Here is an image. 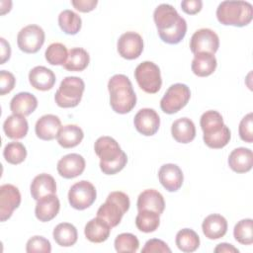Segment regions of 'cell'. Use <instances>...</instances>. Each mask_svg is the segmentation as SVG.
Segmentation results:
<instances>
[{
	"label": "cell",
	"mask_w": 253,
	"mask_h": 253,
	"mask_svg": "<svg viewBox=\"0 0 253 253\" xmlns=\"http://www.w3.org/2000/svg\"><path fill=\"white\" fill-rule=\"evenodd\" d=\"M16 79L15 76L6 70L0 71V94L5 95L10 93L15 87Z\"/></svg>",
	"instance_id": "cell-44"
},
{
	"label": "cell",
	"mask_w": 253,
	"mask_h": 253,
	"mask_svg": "<svg viewBox=\"0 0 253 253\" xmlns=\"http://www.w3.org/2000/svg\"><path fill=\"white\" fill-rule=\"evenodd\" d=\"M26 251L28 253H50L51 245L46 238L36 235L28 240L26 245Z\"/></svg>",
	"instance_id": "cell-41"
},
{
	"label": "cell",
	"mask_w": 253,
	"mask_h": 253,
	"mask_svg": "<svg viewBox=\"0 0 253 253\" xmlns=\"http://www.w3.org/2000/svg\"><path fill=\"white\" fill-rule=\"evenodd\" d=\"M231 133L229 128L224 125V126L217 132L211 134H204L203 139L207 146L213 149H219L224 147L230 140Z\"/></svg>",
	"instance_id": "cell-39"
},
{
	"label": "cell",
	"mask_w": 253,
	"mask_h": 253,
	"mask_svg": "<svg viewBox=\"0 0 253 253\" xmlns=\"http://www.w3.org/2000/svg\"><path fill=\"white\" fill-rule=\"evenodd\" d=\"M218 22L225 26L244 27L253 18V7L246 1H223L216 9Z\"/></svg>",
	"instance_id": "cell-4"
},
{
	"label": "cell",
	"mask_w": 253,
	"mask_h": 253,
	"mask_svg": "<svg viewBox=\"0 0 253 253\" xmlns=\"http://www.w3.org/2000/svg\"><path fill=\"white\" fill-rule=\"evenodd\" d=\"M111 228L112 227L105 220L97 216L86 223L84 234L90 242L102 243L109 238Z\"/></svg>",
	"instance_id": "cell-24"
},
{
	"label": "cell",
	"mask_w": 253,
	"mask_h": 253,
	"mask_svg": "<svg viewBox=\"0 0 253 253\" xmlns=\"http://www.w3.org/2000/svg\"><path fill=\"white\" fill-rule=\"evenodd\" d=\"M134 78L138 86L148 94L157 93L162 85L160 69L152 61L139 63L134 70Z\"/></svg>",
	"instance_id": "cell-7"
},
{
	"label": "cell",
	"mask_w": 253,
	"mask_h": 253,
	"mask_svg": "<svg viewBox=\"0 0 253 253\" xmlns=\"http://www.w3.org/2000/svg\"><path fill=\"white\" fill-rule=\"evenodd\" d=\"M61 128L60 119L51 114L41 117L35 126V131L37 136L42 140H52L57 137V134Z\"/></svg>",
	"instance_id": "cell-17"
},
{
	"label": "cell",
	"mask_w": 253,
	"mask_h": 253,
	"mask_svg": "<svg viewBox=\"0 0 253 253\" xmlns=\"http://www.w3.org/2000/svg\"><path fill=\"white\" fill-rule=\"evenodd\" d=\"M219 47L218 36L211 29H200L196 31L190 41V48L194 54L209 52L214 54Z\"/></svg>",
	"instance_id": "cell-11"
},
{
	"label": "cell",
	"mask_w": 253,
	"mask_h": 253,
	"mask_svg": "<svg viewBox=\"0 0 253 253\" xmlns=\"http://www.w3.org/2000/svg\"><path fill=\"white\" fill-rule=\"evenodd\" d=\"M203 2L201 0H184L181 2L182 10L189 15H195L202 10Z\"/></svg>",
	"instance_id": "cell-45"
},
{
	"label": "cell",
	"mask_w": 253,
	"mask_h": 253,
	"mask_svg": "<svg viewBox=\"0 0 253 253\" xmlns=\"http://www.w3.org/2000/svg\"><path fill=\"white\" fill-rule=\"evenodd\" d=\"M117 48L123 58L132 60L141 54L143 50V40L135 32H126L119 38Z\"/></svg>",
	"instance_id": "cell-12"
},
{
	"label": "cell",
	"mask_w": 253,
	"mask_h": 253,
	"mask_svg": "<svg viewBox=\"0 0 253 253\" xmlns=\"http://www.w3.org/2000/svg\"><path fill=\"white\" fill-rule=\"evenodd\" d=\"M3 130L9 138L21 139L27 135L29 125L24 116L13 114L5 120Z\"/></svg>",
	"instance_id": "cell-28"
},
{
	"label": "cell",
	"mask_w": 253,
	"mask_h": 253,
	"mask_svg": "<svg viewBox=\"0 0 253 253\" xmlns=\"http://www.w3.org/2000/svg\"><path fill=\"white\" fill-rule=\"evenodd\" d=\"M59 209L60 203L56 195H48L38 201L35 209V214L40 221L46 222L57 215Z\"/></svg>",
	"instance_id": "cell-18"
},
{
	"label": "cell",
	"mask_w": 253,
	"mask_h": 253,
	"mask_svg": "<svg viewBox=\"0 0 253 253\" xmlns=\"http://www.w3.org/2000/svg\"><path fill=\"white\" fill-rule=\"evenodd\" d=\"M200 125L204 134L215 133L224 126L222 116L217 111L213 110L207 111L202 115Z\"/></svg>",
	"instance_id": "cell-34"
},
{
	"label": "cell",
	"mask_w": 253,
	"mask_h": 253,
	"mask_svg": "<svg viewBox=\"0 0 253 253\" xmlns=\"http://www.w3.org/2000/svg\"><path fill=\"white\" fill-rule=\"evenodd\" d=\"M85 89L84 81L76 76L65 77L54 95V101L60 108L76 107L83 96Z\"/></svg>",
	"instance_id": "cell-6"
},
{
	"label": "cell",
	"mask_w": 253,
	"mask_h": 253,
	"mask_svg": "<svg viewBox=\"0 0 253 253\" xmlns=\"http://www.w3.org/2000/svg\"><path fill=\"white\" fill-rule=\"evenodd\" d=\"M94 150L100 158V169L106 175L117 174L126 165V154L111 136L99 137L95 141Z\"/></svg>",
	"instance_id": "cell-2"
},
{
	"label": "cell",
	"mask_w": 253,
	"mask_h": 253,
	"mask_svg": "<svg viewBox=\"0 0 253 253\" xmlns=\"http://www.w3.org/2000/svg\"><path fill=\"white\" fill-rule=\"evenodd\" d=\"M152 252H161V253H170L171 249L168 245L161 239L152 238L146 241L144 247L141 249V253H152Z\"/></svg>",
	"instance_id": "cell-43"
},
{
	"label": "cell",
	"mask_w": 253,
	"mask_h": 253,
	"mask_svg": "<svg viewBox=\"0 0 253 253\" xmlns=\"http://www.w3.org/2000/svg\"><path fill=\"white\" fill-rule=\"evenodd\" d=\"M55 242L62 247H70L74 245L78 238L76 227L68 222H61L57 224L52 232Z\"/></svg>",
	"instance_id": "cell-30"
},
{
	"label": "cell",
	"mask_w": 253,
	"mask_h": 253,
	"mask_svg": "<svg viewBox=\"0 0 253 253\" xmlns=\"http://www.w3.org/2000/svg\"><path fill=\"white\" fill-rule=\"evenodd\" d=\"M21 204L19 189L12 184H4L0 187V219L5 221L11 217L13 211Z\"/></svg>",
	"instance_id": "cell-13"
},
{
	"label": "cell",
	"mask_w": 253,
	"mask_h": 253,
	"mask_svg": "<svg viewBox=\"0 0 253 253\" xmlns=\"http://www.w3.org/2000/svg\"><path fill=\"white\" fill-rule=\"evenodd\" d=\"M44 38V32L40 26L28 25L18 33V47L26 53H36L42 46Z\"/></svg>",
	"instance_id": "cell-10"
},
{
	"label": "cell",
	"mask_w": 253,
	"mask_h": 253,
	"mask_svg": "<svg viewBox=\"0 0 253 253\" xmlns=\"http://www.w3.org/2000/svg\"><path fill=\"white\" fill-rule=\"evenodd\" d=\"M130 206L129 198L121 191H115L108 195L106 202L97 211V216L105 220L111 227L117 226Z\"/></svg>",
	"instance_id": "cell-5"
},
{
	"label": "cell",
	"mask_w": 253,
	"mask_h": 253,
	"mask_svg": "<svg viewBox=\"0 0 253 253\" xmlns=\"http://www.w3.org/2000/svg\"><path fill=\"white\" fill-rule=\"evenodd\" d=\"M55 75L45 66H36L29 73V81L32 87L39 91L50 90L55 83Z\"/></svg>",
	"instance_id": "cell-21"
},
{
	"label": "cell",
	"mask_w": 253,
	"mask_h": 253,
	"mask_svg": "<svg viewBox=\"0 0 253 253\" xmlns=\"http://www.w3.org/2000/svg\"><path fill=\"white\" fill-rule=\"evenodd\" d=\"M45 59L51 65H64L68 58L66 46L60 42H53L45 49Z\"/></svg>",
	"instance_id": "cell-38"
},
{
	"label": "cell",
	"mask_w": 253,
	"mask_h": 253,
	"mask_svg": "<svg viewBox=\"0 0 253 253\" xmlns=\"http://www.w3.org/2000/svg\"><path fill=\"white\" fill-rule=\"evenodd\" d=\"M89 62V53L84 48L73 47L68 51V58L63 67L68 71H83Z\"/></svg>",
	"instance_id": "cell-32"
},
{
	"label": "cell",
	"mask_w": 253,
	"mask_h": 253,
	"mask_svg": "<svg viewBox=\"0 0 253 253\" xmlns=\"http://www.w3.org/2000/svg\"><path fill=\"white\" fill-rule=\"evenodd\" d=\"M228 165L236 173L241 174L250 171L253 166L252 150L246 147L233 149L228 156Z\"/></svg>",
	"instance_id": "cell-20"
},
{
	"label": "cell",
	"mask_w": 253,
	"mask_h": 253,
	"mask_svg": "<svg viewBox=\"0 0 253 253\" xmlns=\"http://www.w3.org/2000/svg\"><path fill=\"white\" fill-rule=\"evenodd\" d=\"M253 220L245 218L239 220L233 229V235L237 242L243 245H250L253 243Z\"/></svg>",
	"instance_id": "cell-37"
},
{
	"label": "cell",
	"mask_w": 253,
	"mask_h": 253,
	"mask_svg": "<svg viewBox=\"0 0 253 253\" xmlns=\"http://www.w3.org/2000/svg\"><path fill=\"white\" fill-rule=\"evenodd\" d=\"M158 178L161 185L168 192L178 191L184 181V175L180 167L173 163L164 164L158 171Z\"/></svg>",
	"instance_id": "cell-16"
},
{
	"label": "cell",
	"mask_w": 253,
	"mask_h": 253,
	"mask_svg": "<svg viewBox=\"0 0 253 253\" xmlns=\"http://www.w3.org/2000/svg\"><path fill=\"white\" fill-rule=\"evenodd\" d=\"M138 211H152L159 215L164 211L165 202L163 196L154 189H147L141 192L137 198Z\"/></svg>",
	"instance_id": "cell-19"
},
{
	"label": "cell",
	"mask_w": 253,
	"mask_h": 253,
	"mask_svg": "<svg viewBox=\"0 0 253 253\" xmlns=\"http://www.w3.org/2000/svg\"><path fill=\"white\" fill-rule=\"evenodd\" d=\"M176 245L182 252L191 253L200 246V237L196 231L190 228H183L176 234Z\"/></svg>",
	"instance_id": "cell-31"
},
{
	"label": "cell",
	"mask_w": 253,
	"mask_h": 253,
	"mask_svg": "<svg viewBox=\"0 0 253 253\" xmlns=\"http://www.w3.org/2000/svg\"><path fill=\"white\" fill-rule=\"evenodd\" d=\"M238 132L240 138L248 143L253 141V114H247L240 122Z\"/></svg>",
	"instance_id": "cell-42"
},
{
	"label": "cell",
	"mask_w": 253,
	"mask_h": 253,
	"mask_svg": "<svg viewBox=\"0 0 253 253\" xmlns=\"http://www.w3.org/2000/svg\"><path fill=\"white\" fill-rule=\"evenodd\" d=\"M73 7L82 13H87L95 9L98 4L97 0H72Z\"/></svg>",
	"instance_id": "cell-46"
},
{
	"label": "cell",
	"mask_w": 253,
	"mask_h": 253,
	"mask_svg": "<svg viewBox=\"0 0 253 253\" xmlns=\"http://www.w3.org/2000/svg\"><path fill=\"white\" fill-rule=\"evenodd\" d=\"M84 132L76 125H66L61 126L57 134V142L63 148H72L77 146L83 139Z\"/></svg>",
	"instance_id": "cell-29"
},
{
	"label": "cell",
	"mask_w": 253,
	"mask_h": 253,
	"mask_svg": "<svg viewBox=\"0 0 253 253\" xmlns=\"http://www.w3.org/2000/svg\"><path fill=\"white\" fill-rule=\"evenodd\" d=\"M160 224L159 214L152 211H138L135 217V225L138 230L150 233L155 231Z\"/></svg>",
	"instance_id": "cell-35"
},
{
	"label": "cell",
	"mask_w": 253,
	"mask_h": 253,
	"mask_svg": "<svg viewBox=\"0 0 253 253\" xmlns=\"http://www.w3.org/2000/svg\"><path fill=\"white\" fill-rule=\"evenodd\" d=\"M85 159L77 153H70L63 156L57 162V172L65 179H73L85 170Z\"/></svg>",
	"instance_id": "cell-15"
},
{
	"label": "cell",
	"mask_w": 253,
	"mask_h": 253,
	"mask_svg": "<svg viewBox=\"0 0 253 253\" xmlns=\"http://www.w3.org/2000/svg\"><path fill=\"white\" fill-rule=\"evenodd\" d=\"M58 25L61 31L67 35H76L82 26V20L72 10H63L58 16Z\"/></svg>",
	"instance_id": "cell-33"
},
{
	"label": "cell",
	"mask_w": 253,
	"mask_h": 253,
	"mask_svg": "<svg viewBox=\"0 0 253 253\" xmlns=\"http://www.w3.org/2000/svg\"><path fill=\"white\" fill-rule=\"evenodd\" d=\"M217 65L216 58L213 54L209 52L197 53L192 61V71L199 77H207L215 71Z\"/></svg>",
	"instance_id": "cell-27"
},
{
	"label": "cell",
	"mask_w": 253,
	"mask_h": 253,
	"mask_svg": "<svg viewBox=\"0 0 253 253\" xmlns=\"http://www.w3.org/2000/svg\"><path fill=\"white\" fill-rule=\"evenodd\" d=\"M96 197L97 192L94 185L86 180L75 183L68 192V202L70 206L78 211H83L92 206Z\"/></svg>",
	"instance_id": "cell-9"
},
{
	"label": "cell",
	"mask_w": 253,
	"mask_h": 253,
	"mask_svg": "<svg viewBox=\"0 0 253 253\" xmlns=\"http://www.w3.org/2000/svg\"><path fill=\"white\" fill-rule=\"evenodd\" d=\"M110 105L118 114L129 113L136 104V95L127 76L116 74L108 82Z\"/></svg>",
	"instance_id": "cell-3"
},
{
	"label": "cell",
	"mask_w": 253,
	"mask_h": 253,
	"mask_svg": "<svg viewBox=\"0 0 253 253\" xmlns=\"http://www.w3.org/2000/svg\"><path fill=\"white\" fill-rule=\"evenodd\" d=\"M115 249L117 252L134 253L138 250L139 241L132 233H121L115 239Z\"/></svg>",
	"instance_id": "cell-40"
},
{
	"label": "cell",
	"mask_w": 253,
	"mask_h": 253,
	"mask_svg": "<svg viewBox=\"0 0 253 253\" xmlns=\"http://www.w3.org/2000/svg\"><path fill=\"white\" fill-rule=\"evenodd\" d=\"M202 229L207 238L218 239L225 235L227 231V221L222 215L212 213L204 219Z\"/></svg>",
	"instance_id": "cell-23"
},
{
	"label": "cell",
	"mask_w": 253,
	"mask_h": 253,
	"mask_svg": "<svg viewBox=\"0 0 253 253\" xmlns=\"http://www.w3.org/2000/svg\"><path fill=\"white\" fill-rule=\"evenodd\" d=\"M191 98L190 88L183 83L171 85L160 101V108L165 114H175L182 110Z\"/></svg>",
	"instance_id": "cell-8"
},
{
	"label": "cell",
	"mask_w": 253,
	"mask_h": 253,
	"mask_svg": "<svg viewBox=\"0 0 253 253\" xmlns=\"http://www.w3.org/2000/svg\"><path fill=\"white\" fill-rule=\"evenodd\" d=\"M0 42H1V63L0 64H4L7 60H9L11 56V47L9 42L4 38L0 39Z\"/></svg>",
	"instance_id": "cell-47"
},
{
	"label": "cell",
	"mask_w": 253,
	"mask_h": 253,
	"mask_svg": "<svg viewBox=\"0 0 253 253\" xmlns=\"http://www.w3.org/2000/svg\"><path fill=\"white\" fill-rule=\"evenodd\" d=\"M38 107L37 98L29 92H20L10 102V110L15 115L29 116Z\"/></svg>",
	"instance_id": "cell-25"
},
{
	"label": "cell",
	"mask_w": 253,
	"mask_h": 253,
	"mask_svg": "<svg viewBox=\"0 0 253 253\" xmlns=\"http://www.w3.org/2000/svg\"><path fill=\"white\" fill-rule=\"evenodd\" d=\"M5 160L13 165L22 163L27 157V149L25 145L18 141H12L6 144L3 150Z\"/></svg>",
	"instance_id": "cell-36"
},
{
	"label": "cell",
	"mask_w": 253,
	"mask_h": 253,
	"mask_svg": "<svg viewBox=\"0 0 253 253\" xmlns=\"http://www.w3.org/2000/svg\"><path fill=\"white\" fill-rule=\"evenodd\" d=\"M173 138L180 143H189L196 136V126L189 118H181L176 120L171 126Z\"/></svg>",
	"instance_id": "cell-26"
},
{
	"label": "cell",
	"mask_w": 253,
	"mask_h": 253,
	"mask_svg": "<svg viewBox=\"0 0 253 253\" xmlns=\"http://www.w3.org/2000/svg\"><path fill=\"white\" fill-rule=\"evenodd\" d=\"M31 195L34 200L39 201L40 199L53 195L56 193V183L52 176L46 173L36 176L30 187Z\"/></svg>",
	"instance_id": "cell-22"
},
{
	"label": "cell",
	"mask_w": 253,
	"mask_h": 253,
	"mask_svg": "<svg viewBox=\"0 0 253 253\" xmlns=\"http://www.w3.org/2000/svg\"><path fill=\"white\" fill-rule=\"evenodd\" d=\"M159 38L166 43L177 44L186 36L187 23L170 4L158 5L153 13Z\"/></svg>",
	"instance_id": "cell-1"
},
{
	"label": "cell",
	"mask_w": 253,
	"mask_h": 253,
	"mask_svg": "<svg viewBox=\"0 0 253 253\" xmlns=\"http://www.w3.org/2000/svg\"><path fill=\"white\" fill-rule=\"evenodd\" d=\"M215 253H238L239 250L229 243H219L213 250Z\"/></svg>",
	"instance_id": "cell-48"
},
{
	"label": "cell",
	"mask_w": 253,
	"mask_h": 253,
	"mask_svg": "<svg viewBox=\"0 0 253 253\" xmlns=\"http://www.w3.org/2000/svg\"><path fill=\"white\" fill-rule=\"evenodd\" d=\"M136 130L145 136L155 134L160 126V118L155 110L150 108L140 109L133 120Z\"/></svg>",
	"instance_id": "cell-14"
}]
</instances>
